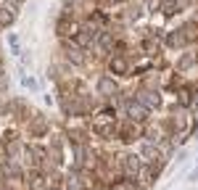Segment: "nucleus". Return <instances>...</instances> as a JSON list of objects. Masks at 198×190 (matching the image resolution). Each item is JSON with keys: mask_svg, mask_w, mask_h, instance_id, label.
I'll return each mask as SVG.
<instances>
[{"mask_svg": "<svg viewBox=\"0 0 198 190\" xmlns=\"http://www.w3.org/2000/svg\"><path fill=\"white\" fill-rule=\"evenodd\" d=\"M190 182H198V169H196V172L190 174Z\"/></svg>", "mask_w": 198, "mask_h": 190, "instance_id": "1", "label": "nucleus"}]
</instances>
